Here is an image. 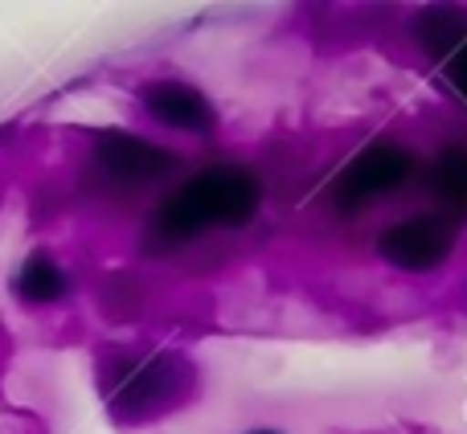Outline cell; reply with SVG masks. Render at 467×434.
<instances>
[{
    "label": "cell",
    "mask_w": 467,
    "mask_h": 434,
    "mask_svg": "<svg viewBox=\"0 0 467 434\" xmlns=\"http://www.w3.org/2000/svg\"><path fill=\"white\" fill-rule=\"evenodd\" d=\"M435 213L447 222H467V144H447L422 172Z\"/></svg>",
    "instance_id": "cell-7"
},
{
    "label": "cell",
    "mask_w": 467,
    "mask_h": 434,
    "mask_svg": "<svg viewBox=\"0 0 467 434\" xmlns=\"http://www.w3.org/2000/svg\"><path fill=\"white\" fill-rule=\"evenodd\" d=\"M443 78H447V87L455 90V98H463L467 103V41L443 62Z\"/></svg>",
    "instance_id": "cell-10"
},
{
    "label": "cell",
    "mask_w": 467,
    "mask_h": 434,
    "mask_svg": "<svg viewBox=\"0 0 467 434\" xmlns=\"http://www.w3.org/2000/svg\"><path fill=\"white\" fill-rule=\"evenodd\" d=\"M414 172H419V160H414L402 144H386V140H381V144H369L348 156V164L328 185V202L337 205L340 213H357V210H365V205L406 189L414 181Z\"/></svg>",
    "instance_id": "cell-4"
},
{
    "label": "cell",
    "mask_w": 467,
    "mask_h": 434,
    "mask_svg": "<svg viewBox=\"0 0 467 434\" xmlns=\"http://www.w3.org/2000/svg\"><path fill=\"white\" fill-rule=\"evenodd\" d=\"M140 103H144L148 119L161 123L164 131H177V136H210V131L218 128V107H213L210 95L197 90L193 82L156 78L144 87Z\"/></svg>",
    "instance_id": "cell-6"
},
{
    "label": "cell",
    "mask_w": 467,
    "mask_h": 434,
    "mask_svg": "<svg viewBox=\"0 0 467 434\" xmlns=\"http://www.w3.org/2000/svg\"><path fill=\"white\" fill-rule=\"evenodd\" d=\"M455 250V222H447L443 213H406L398 222H389L378 233V254L386 266L406 274H427L451 258Z\"/></svg>",
    "instance_id": "cell-5"
},
{
    "label": "cell",
    "mask_w": 467,
    "mask_h": 434,
    "mask_svg": "<svg viewBox=\"0 0 467 434\" xmlns=\"http://www.w3.org/2000/svg\"><path fill=\"white\" fill-rule=\"evenodd\" d=\"M177 152L128 128H103L90 140V169L119 193H144L177 172Z\"/></svg>",
    "instance_id": "cell-3"
},
{
    "label": "cell",
    "mask_w": 467,
    "mask_h": 434,
    "mask_svg": "<svg viewBox=\"0 0 467 434\" xmlns=\"http://www.w3.org/2000/svg\"><path fill=\"white\" fill-rule=\"evenodd\" d=\"M103 389L123 418H148L185 389V369L169 353H115L103 365Z\"/></svg>",
    "instance_id": "cell-2"
},
{
    "label": "cell",
    "mask_w": 467,
    "mask_h": 434,
    "mask_svg": "<svg viewBox=\"0 0 467 434\" xmlns=\"http://www.w3.org/2000/svg\"><path fill=\"white\" fill-rule=\"evenodd\" d=\"M250 434H283V430H250Z\"/></svg>",
    "instance_id": "cell-11"
},
{
    "label": "cell",
    "mask_w": 467,
    "mask_h": 434,
    "mask_svg": "<svg viewBox=\"0 0 467 434\" xmlns=\"http://www.w3.org/2000/svg\"><path fill=\"white\" fill-rule=\"evenodd\" d=\"M13 291L25 299V304L49 307V304H57V299L70 291V274H66V266L57 263L54 254H46V250H33V254L25 258L21 266H16Z\"/></svg>",
    "instance_id": "cell-9"
},
{
    "label": "cell",
    "mask_w": 467,
    "mask_h": 434,
    "mask_svg": "<svg viewBox=\"0 0 467 434\" xmlns=\"http://www.w3.org/2000/svg\"><path fill=\"white\" fill-rule=\"evenodd\" d=\"M410 37L431 62L443 66L447 57L467 41V8H460V5L422 8V13L410 21Z\"/></svg>",
    "instance_id": "cell-8"
},
{
    "label": "cell",
    "mask_w": 467,
    "mask_h": 434,
    "mask_svg": "<svg viewBox=\"0 0 467 434\" xmlns=\"http://www.w3.org/2000/svg\"><path fill=\"white\" fill-rule=\"evenodd\" d=\"M263 210V181L246 164H210L161 197L148 222V250L172 254L213 230H242Z\"/></svg>",
    "instance_id": "cell-1"
}]
</instances>
